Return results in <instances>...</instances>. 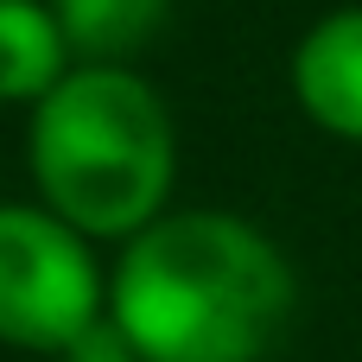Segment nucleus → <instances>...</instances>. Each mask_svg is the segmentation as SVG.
Listing matches in <instances>:
<instances>
[{"mask_svg": "<svg viewBox=\"0 0 362 362\" xmlns=\"http://www.w3.org/2000/svg\"><path fill=\"white\" fill-rule=\"evenodd\" d=\"M293 95L299 108L337 134V140H362V6L325 13L299 51H293Z\"/></svg>", "mask_w": 362, "mask_h": 362, "instance_id": "nucleus-4", "label": "nucleus"}, {"mask_svg": "<svg viewBox=\"0 0 362 362\" xmlns=\"http://www.w3.org/2000/svg\"><path fill=\"white\" fill-rule=\"evenodd\" d=\"M108 325L140 362H261L293 325V267L242 216H159L115 267Z\"/></svg>", "mask_w": 362, "mask_h": 362, "instance_id": "nucleus-1", "label": "nucleus"}, {"mask_svg": "<svg viewBox=\"0 0 362 362\" xmlns=\"http://www.w3.org/2000/svg\"><path fill=\"white\" fill-rule=\"evenodd\" d=\"M57 362H140V356H134V350H127V337H121V331L102 318L89 337H76V344H70Z\"/></svg>", "mask_w": 362, "mask_h": 362, "instance_id": "nucleus-7", "label": "nucleus"}, {"mask_svg": "<svg viewBox=\"0 0 362 362\" xmlns=\"http://www.w3.org/2000/svg\"><path fill=\"white\" fill-rule=\"evenodd\" d=\"M32 178L76 235H140L172 191L165 102L121 64L70 70L32 115Z\"/></svg>", "mask_w": 362, "mask_h": 362, "instance_id": "nucleus-2", "label": "nucleus"}, {"mask_svg": "<svg viewBox=\"0 0 362 362\" xmlns=\"http://www.w3.org/2000/svg\"><path fill=\"white\" fill-rule=\"evenodd\" d=\"M64 83V32L38 0H0V102H45Z\"/></svg>", "mask_w": 362, "mask_h": 362, "instance_id": "nucleus-5", "label": "nucleus"}, {"mask_svg": "<svg viewBox=\"0 0 362 362\" xmlns=\"http://www.w3.org/2000/svg\"><path fill=\"white\" fill-rule=\"evenodd\" d=\"M51 19L64 32V51L89 64H121L153 45V32L172 19V0H51Z\"/></svg>", "mask_w": 362, "mask_h": 362, "instance_id": "nucleus-6", "label": "nucleus"}, {"mask_svg": "<svg viewBox=\"0 0 362 362\" xmlns=\"http://www.w3.org/2000/svg\"><path fill=\"white\" fill-rule=\"evenodd\" d=\"M102 325V274L70 223L0 204V344L64 356Z\"/></svg>", "mask_w": 362, "mask_h": 362, "instance_id": "nucleus-3", "label": "nucleus"}]
</instances>
